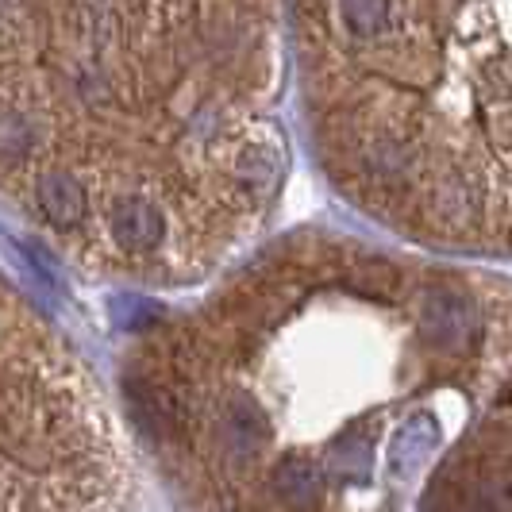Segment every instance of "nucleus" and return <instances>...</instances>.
<instances>
[{"label":"nucleus","mask_w":512,"mask_h":512,"mask_svg":"<svg viewBox=\"0 0 512 512\" xmlns=\"http://www.w3.org/2000/svg\"><path fill=\"white\" fill-rule=\"evenodd\" d=\"M266 0H0V197L62 255L201 274L282 181Z\"/></svg>","instance_id":"1"},{"label":"nucleus","mask_w":512,"mask_h":512,"mask_svg":"<svg viewBox=\"0 0 512 512\" xmlns=\"http://www.w3.org/2000/svg\"><path fill=\"white\" fill-rule=\"evenodd\" d=\"M108 405L43 308L0 274V512H120Z\"/></svg>","instance_id":"2"},{"label":"nucleus","mask_w":512,"mask_h":512,"mask_svg":"<svg viewBox=\"0 0 512 512\" xmlns=\"http://www.w3.org/2000/svg\"><path fill=\"white\" fill-rule=\"evenodd\" d=\"M478 308L470 297H462L455 289H432L420 301V343L436 355L466 359L478 347Z\"/></svg>","instance_id":"3"},{"label":"nucleus","mask_w":512,"mask_h":512,"mask_svg":"<svg viewBox=\"0 0 512 512\" xmlns=\"http://www.w3.org/2000/svg\"><path fill=\"white\" fill-rule=\"evenodd\" d=\"M439 443V428L436 420H428V416H412L405 420L393 439H389V470L393 474H416L420 470V462L428 459V451H436Z\"/></svg>","instance_id":"4"},{"label":"nucleus","mask_w":512,"mask_h":512,"mask_svg":"<svg viewBox=\"0 0 512 512\" xmlns=\"http://www.w3.org/2000/svg\"><path fill=\"white\" fill-rule=\"evenodd\" d=\"M505 405H512V382H509V389H505Z\"/></svg>","instance_id":"5"}]
</instances>
